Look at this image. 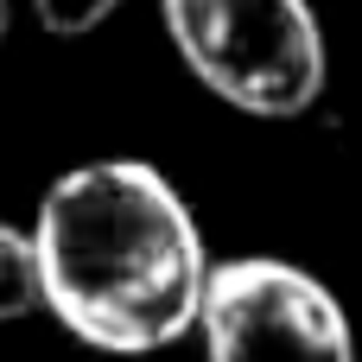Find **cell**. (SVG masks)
<instances>
[{
  "label": "cell",
  "instance_id": "cell-2",
  "mask_svg": "<svg viewBox=\"0 0 362 362\" xmlns=\"http://www.w3.org/2000/svg\"><path fill=\"white\" fill-rule=\"evenodd\" d=\"M185 70L229 108L293 121L325 95V32L312 0H159Z\"/></svg>",
  "mask_w": 362,
  "mask_h": 362
},
{
  "label": "cell",
  "instance_id": "cell-3",
  "mask_svg": "<svg viewBox=\"0 0 362 362\" xmlns=\"http://www.w3.org/2000/svg\"><path fill=\"white\" fill-rule=\"evenodd\" d=\"M210 362H356V337L325 280L280 255L216 261L204 293Z\"/></svg>",
  "mask_w": 362,
  "mask_h": 362
},
{
  "label": "cell",
  "instance_id": "cell-5",
  "mask_svg": "<svg viewBox=\"0 0 362 362\" xmlns=\"http://www.w3.org/2000/svg\"><path fill=\"white\" fill-rule=\"evenodd\" d=\"M115 6H121V0H32V13H38V25H45L51 38H83V32H95L102 19H115Z\"/></svg>",
  "mask_w": 362,
  "mask_h": 362
},
{
  "label": "cell",
  "instance_id": "cell-4",
  "mask_svg": "<svg viewBox=\"0 0 362 362\" xmlns=\"http://www.w3.org/2000/svg\"><path fill=\"white\" fill-rule=\"evenodd\" d=\"M45 305V261H38V235L0 223V325L32 318Z\"/></svg>",
  "mask_w": 362,
  "mask_h": 362
},
{
  "label": "cell",
  "instance_id": "cell-1",
  "mask_svg": "<svg viewBox=\"0 0 362 362\" xmlns=\"http://www.w3.org/2000/svg\"><path fill=\"white\" fill-rule=\"evenodd\" d=\"M45 312L108 356H153L204 318L210 248L172 178L146 159H89L38 197Z\"/></svg>",
  "mask_w": 362,
  "mask_h": 362
},
{
  "label": "cell",
  "instance_id": "cell-6",
  "mask_svg": "<svg viewBox=\"0 0 362 362\" xmlns=\"http://www.w3.org/2000/svg\"><path fill=\"white\" fill-rule=\"evenodd\" d=\"M0 32H6V0H0Z\"/></svg>",
  "mask_w": 362,
  "mask_h": 362
}]
</instances>
